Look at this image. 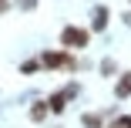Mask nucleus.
<instances>
[{
  "label": "nucleus",
  "mask_w": 131,
  "mask_h": 128,
  "mask_svg": "<svg viewBox=\"0 0 131 128\" xmlns=\"http://www.w3.org/2000/svg\"><path fill=\"white\" fill-rule=\"evenodd\" d=\"M57 128H61V125H57Z\"/></svg>",
  "instance_id": "obj_15"
},
{
  "label": "nucleus",
  "mask_w": 131,
  "mask_h": 128,
  "mask_svg": "<svg viewBox=\"0 0 131 128\" xmlns=\"http://www.w3.org/2000/svg\"><path fill=\"white\" fill-rule=\"evenodd\" d=\"M128 10H131V0H128Z\"/></svg>",
  "instance_id": "obj_14"
},
{
  "label": "nucleus",
  "mask_w": 131,
  "mask_h": 128,
  "mask_svg": "<svg viewBox=\"0 0 131 128\" xmlns=\"http://www.w3.org/2000/svg\"><path fill=\"white\" fill-rule=\"evenodd\" d=\"M10 7H14V4H10V0H0V14H7Z\"/></svg>",
  "instance_id": "obj_13"
},
{
  "label": "nucleus",
  "mask_w": 131,
  "mask_h": 128,
  "mask_svg": "<svg viewBox=\"0 0 131 128\" xmlns=\"http://www.w3.org/2000/svg\"><path fill=\"white\" fill-rule=\"evenodd\" d=\"M27 118H30L34 125H44V121L50 118V108H47V101H44V98H34V101H30V108H27Z\"/></svg>",
  "instance_id": "obj_5"
},
{
  "label": "nucleus",
  "mask_w": 131,
  "mask_h": 128,
  "mask_svg": "<svg viewBox=\"0 0 131 128\" xmlns=\"http://www.w3.org/2000/svg\"><path fill=\"white\" fill-rule=\"evenodd\" d=\"M37 61H40V71H64V74H74L77 67H81V57L71 54V51H61V47L37 51Z\"/></svg>",
  "instance_id": "obj_1"
},
{
  "label": "nucleus",
  "mask_w": 131,
  "mask_h": 128,
  "mask_svg": "<svg viewBox=\"0 0 131 128\" xmlns=\"http://www.w3.org/2000/svg\"><path fill=\"white\" fill-rule=\"evenodd\" d=\"M10 4H14L20 14H34V10L40 7V0H10Z\"/></svg>",
  "instance_id": "obj_10"
},
{
  "label": "nucleus",
  "mask_w": 131,
  "mask_h": 128,
  "mask_svg": "<svg viewBox=\"0 0 131 128\" xmlns=\"http://www.w3.org/2000/svg\"><path fill=\"white\" fill-rule=\"evenodd\" d=\"M128 98H131V67L114 78V101H128Z\"/></svg>",
  "instance_id": "obj_7"
},
{
  "label": "nucleus",
  "mask_w": 131,
  "mask_h": 128,
  "mask_svg": "<svg viewBox=\"0 0 131 128\" xmlns=\"http://www.w3.org/2000/svg\"><path fill=\"white\" fill-rule=\"evenodd\" d=\"M91 31L84 27V24H64V27H61V51H71V54H74V51H88L91 47Z\"/></svg>",
  "instance_id": "obj_2"
},
{
  "label": "nucleus",
  "mask_w": 131,
  "mask_h": 128,
  "mask_svg": "<svg viewBox=\"0 0 131 128\" xmlns=\"http://www.w3.org/2000/svg\"><path fill=\"white\" fill-rule=\"evenodd\" d=\"M81 128H108V111H81Z\"/></svg>",
  "instance_id": "obj_6"
},
{
  "label": "nucleus",
  "mask_w": 131,
  "mask_h": 128,
  "mask_svg": "<svg viewBox=\"0 0 131 128\" xmlns=\"http://www.w3.org/2000/svg\"><path fill=\"white\" fill-rule=\"evenodd\" d=\"M20 74H24V78H30V74H40V61H37V54H34V57H27V61L20 64Z\"/></svg>",
  "instance_id": "obj_9"
},
{
  "label": "nucleus",
  "mask_w": 131,
  "mask_h": 128,
  "mask_svg": "<svg viewBox=\"0 0 131 128\" xmlns=\"http://www.w3.org/2000/svg\"><path fill=\"white\" fill-rule=\"evenodd\" d=\"M108 128H131V115H128V111H118V115L108 121Z\"/></svg>",
  "instance_id": "obj_11"
},
{
  "label": "nucleus",
  "mask_w": 131,
  "mask_h": 128,
  "mask_svg": "<svg viewBox=\"0 0 131 128\" xmlns=\"http://www.w3.org/2000/svg\"><path fill=\"white\" fill-rule=\"evenodd\" d=\"M108 27H111V7H108V4H94V7H91L88 31H91V34H104Z\"/></svg>",
  "instance_id": "obj_4"
},
{
  "label": "nucleus",
  "mask_w": 131,
  "mask_h": 128,
  "mask_svg": "<svg viewBox=\"0 0 131 128\" xmlns=\"http://www.w3.org/2000/svg\"><path fill=\"white\" fill-rule=\"evenodd\" d=\"M97 74H101V78H118V74H121V64H118L114 57H101Z\"/></svg>",
  "instance_id": "obj_8"
},
{
  "label": "nucleus",
  "mask_w": 131,
  "mask_h": 128,
  "mask_svg": "<svg viewBox=\"0 0 131 128\" xmlns=\"http://www.w3.org/2000/svg\"><path fill=\"white\" fill-rule=\"evenodd\" d=\"M77 94H81V84H77V81H67L64 88L50 91L44 101H47L50 115H64V111H67V105H74V98H77Z\"/></svg>",
  "instance_id": "obj_3"
},
{
  "label": "nucleus",
  "mask_w": 131,
  "mask_h": 128,
  "mask_svg": "<svg viewBox=\"0 0 131 128\" xmlns=\"http://www.w3.org/2000/svg\"><path fill=\"white\" fill-rule=\"evenodd\" d=\"M121 24H124V27H131V10H124V14H121Z\"/></svg>",
  "instance_id": "obj_12"
}]
</instances>
